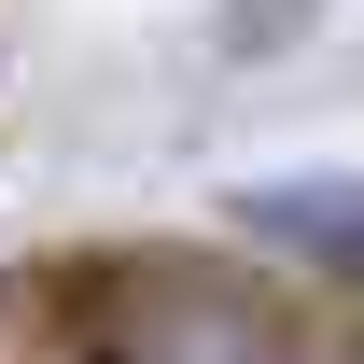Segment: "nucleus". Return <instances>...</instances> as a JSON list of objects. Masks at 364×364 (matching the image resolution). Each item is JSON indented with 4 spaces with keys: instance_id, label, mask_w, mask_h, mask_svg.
<instances>
[{
    "instance_id": "f257e3e1",
    "label": "nucleus",
    "mask_w": 364,
    "mask_h": 364,
    "mask_svg": "<svg viewBox=\"0 0 364 364\" xmlns=\"http://www.w3.org/2000/svg\"><path fill=\"white\" fill-rule=\"evenodd\" d=\"M238 225L267 238V252H309V267L364 280V168H294V182H252V196H238Z\"/></svg>"
},
{
    "instance_id": "f03ea898",
    "label": "nucleus",
    "mask_w": 364,
    "mask_h": 364,
    "mask_svg": "<svg viewBox=\"0 0 364 364\" xmlns=\"http://www.w3.org/2000/svg\"><path fill=\"white\" fill-rule=\"evenodd\" d=\"M112 364H280V336L252 309H196V294H154V309L127 322V350Z\"/></svg>"
}]
</instances>
